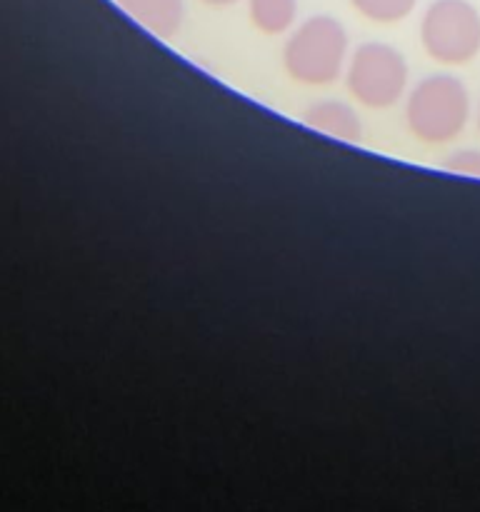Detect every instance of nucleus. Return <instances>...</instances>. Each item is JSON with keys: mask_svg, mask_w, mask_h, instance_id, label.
I'll return each mask as SVG.
<instances>
[{"mask_svg": "<svg viewBox=\"0 0 480 512\" xmlns=\"http://www.w3.org/2000/svg\"><path fill=\"white\" fill-rule=\"evenodd\" d=\"M418 0H350L363 18L373 23H398L415 10Z\"/></svg>", "mask_w": 480, "mask_h": 512, "instance_id": "nucleus-8", "label": "nucleus"}, {"mask_svg": "<svg viewBox=\"0 0 480 512\" xmlns=\"http://www.w3.org/2000/svg\"><path fill=\"white\" fill-rule=\"evenodd\" d=\"M200 3L210 5V8H228V5H235L238 0H200Z\"/></svg>", "mask_w": 480, "mask_h": 512, "instance_id": "nucleus-10", "label": "nucleus"}, {"mask_svg": "<svg viewBox=\"0 0 480 512\" xmlns=\"http://www.w3.org/2000/svg\"><path fill=\"white\" fill-rule=\"evenodd\" d=\"M345 85L365 108H393L408 88V63L393 45L363 43L350 53L345 65Z\"/></svg>", "mask_w": 480, "mask_h": 512, "instance_id": "nucleus-3", "label": "nucleus"}, {"mask_svg": "<svg viewBox=\"0 0 480 512\" xmlns=\"http://www.w3.org/2000/svg\"><path fill=\"white\" fill-rule=\"evenodd\" d=\"M350 50L343 23L330 15H313L290 33L283 65L303 85H330L345 73Z\"/></svg>", "mask_w": 480, "mask_h": 512, "instance_id": "nucleus-1", "label": "nucleus"}, {"mask_svg": "<svg viewBox=\"0 0 480 512\" xmlns=\"http://www.w3.org/2000/svg\"><path fill=\"white\" fill-rule=\"evenodd\" d=\"M248 13L260 33H288L298 20V0H248Z\"/></svg>", "mask_w": 480, "mask_h": 512, "instance_id": "nucleus-7", "label": "nucleus"}, {"mask_svg": "<svg viewBox=\"0 0 480 512\" xmlns=\"http://www.w3.org/2000/svg\"><path fill=\"white\" fill-rule=\"evenodd\" d=\"M478 130H480V108H478Z\"/></svg>", "mask_w": 480, "mask_h": 512, "instance_id": "nucleus-11", "label": "nucleus"}, {"mask_svg": "<svg viewBox=\"0 0 480 512\" xmlns=\"http://www.w3.org/2000/svg\"><path fill=\"white\" fill-rule=\"evenodd\" d=\"M425 53L443 65H465L480 53V13L468 0H433L420 20Z\"/></svg>", "mask_w": 480, "mask_h": 512, "instance_id": "nucleus-4", "label": "nucleus"}, {"mask_svg": "<svg viewBox=\"0 0 480 512\" xmlns=\"http://www.w3.org/2000/svg\"><path fill=\"white\" fill-rule=\"evenodd\" d=\"M468 118V88L455 75H428L410 90L405 100V123L410 133L428 145L450 143L458 138Z\"/></svg>", "mask_w": 480, "mask_h": 512, "instance_id": "nucleus-2", "label": "nucleus"}, {"mask_svg": "<svg viewBox=\"0 0 480 512\" xmlns=\"http://www.w3.org/2000/svg\"><path fill=\"white\" fill-rule=\"evenodd\" d=\"M135 23L158 38H170L185 18V0H115Z\"/></svg>", "mask_w": 480, "mask_h": 512, "instance_id": "nucleus-6", "label": "nucleus"}, {"mask_svg": "<svg viewBox=\"0 0 480 512\" xmlns=\"http://www.w3.org/2000/svg\"><path fill=\"white\" fill-rule=\"evenodd\" d=\"M445 170L455 175H468V178H480V150L465 148L455 150L445 158Z\"/></svg>", "mask_w": 480, "mask_h": 512, "instance_id": "nucleus-9", "label": "nucleus"}, {"mask_svg": "<svg viewBox=\"0 0 480 512\" xmlns=\"http://www.w3.org/2000/svg\"><path fill=\"white\" fill-rule=\"evenodd\" d=\"M303 120L315 133L330 135L343 143H358L363 135V123H360L358 113L353 105L343 103V100H318L305 110Z\"/></svg>", "mask_w": 480, "mask_h": 512, "instance_id": "nucleus-5", "label": "nucleus"}]
</instances>
